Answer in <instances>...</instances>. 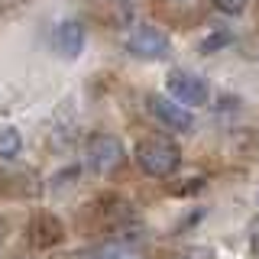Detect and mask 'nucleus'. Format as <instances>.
<instances>
[{
    "instance_id": "obj_9",
    "label": "nucleus",
    "mask_w": 259,
    "mask_h": 259,
    "mask_svg": "<svg viewBox=\"0 0 259 259\" xmlns=\"http://www.w3.org/2000/svg\"><path fill=\"white\" fill-rule=\"evenodd\" d=\"M246 4L249 0H214V7L221 13H227V16H240L243 10H246Z\"/></svg>"
},
{
    "instance_id": "obj_11",
    "label": "nucleus",
    "mask_w": 259,
    "mask_h": 259,
    "mask_svg": "<svg viewBox=\"0 0 259 259\" xmlns=\"http://www.w3.org/2000/svg\"><path fill=\"white\" fill-rule=\"evenodd\" d=\"M249 253H253V256L259 259V227H256L253 233H249Z\"/></svg>"
},
{
    "instance_id": "obj_10",
    "label": "nucleus",
    "mask_w": 259,
    "mask_h": 259,
    "mask_svg": "<svg viewBox=\"0 0 259 259\" xmlns=\"http://www.w3.org/2000/svg\"><path fill=\"white\" fill-rule=\"evenodd\" d=\"M175 259H214V249H207V246H194V249H185V253H178Z\"/></svg>"
},
{
    "instance_id": "obj_8",
    "label": "nucleus",
    "mask_w": 259,
    "mask_h": 259,
    "mask_svg": "<svg viewBox=\"0 0 259 259\" xmlns=\"http://www.w3.org/2000/svg\"><path fill=\"white\" fill-rule=\"evenodd\" d=\"M20 149H23L20 130L4 126V130H0V159H16V156H20Z\"/></svg>"
},
{
    "instance_id": "obj_1",
    "label": "nucleus",
    "mask_w": 259,
    "mask_h": 259,
    "mask_svg": "<svg viewBox=\"0 0 259 259\" xmlns=\"http://www.w3.org/2000/svg\"><path fill=\"white\" fill-rule=\"evenodd\" d=\"M133 159L149 178H168L178 168V162H182L178 146L168 143L165 136H146V140H140L133 149Z\"/></svg>"
},
{
    "instance_id": "obj_2",
    "label": "nucleus",
    "mask_w": 259,
    "mask_h": 259,
    "mask_svg": "<svg viewBox=\"0 0 259 259\" xmlns=\"http://www.w3.org/2000/svg\"><path fill=\"white\" fill-rule=\"evenodd\" d=\"M123 159H126L123 143H120L117 136H110V133H97L84 146V162H88V168L97 172V175H110L113 168L123 165Z\"/></svg>"
},
{
    "instance_id": "obj_5",
    "label": "nucleus",
    "mask_w": 259,
    "mask_h": 259,
    "mask_svg": "<svg viewBox=\"0 0 259 259\" xmlns=\"http://www.w3.org/2000/svg\"><path fill=\"white\" fill-rule=\"evenodd\" d=\"M149 110L156 113L159 123H165L168 130H175V133H188V130L194 126L191 107L178 104L175 97H168V94H152V97H149Z\"/></svg>"
},
{
    "instance_id": "obj_7",
    "label": "nucleus",
    "mask_w": 259,
    "mask_h": 259,
    "mask_svg": "<svg viewBox=\"0 0 259 259\" xmlns=\"http://www.w3.org/2000/svg\"><path fill=\"white\" fill-rule=\"evenodd\" d=\"M68 259H140L133 249L120 246V243H97V246H88L81 253L68 256Z\"/></svg>"
},
{
    "instance_id": "obj_12",
    "label": "nucleus",
    "mask_w": 259,
    "mask_h": 259,
    "mask_svg": "<svg viewBox=\"0 0 259 259\" xmlns=\"http://www.w3.org/2000/svg\"><path fill=\"white\" fill-rule=\"evenodd\" d=\"M7 233H10V224H7L4 217H0V246H4V243H7Z\"/></svg>"
},
{
    "instance_id": "obj_4",
    "label": "nucleus",
    "mask_w": 259,
    "mask_h": 259,
    "mask_svg": "<svg viewBox=\"0 0 259 259\" xmlns=\"http://www.w3.org/2000/svg\"><path fill=\"white\" fill-rule=\"evenodd\" d=\"M165 94L175 97L178 104H185V107H204L210 101V88L207 81L201 75H194V71H172V75L165 78Z\"/></svg>"
},
{
    "instance_id": "obj_6",
    "label": "nucleus",
    "mask_w": 259,
    "mask_h": 259,
    "mask_svg": "<svg viewBox=\"0 0 259 259\" xmlns=\"http://www.w3.org/2000/svg\"><path fill=\"white\" fill-rule=\"evenodd\" d=\"M52 42L65 59H78L81 49H84V23L81 20H62L52 32Z\"/></svg>"
},
{
    "instance_id": "obj_3",
    "label": "nucleus",
    "mask_w": 259,
    "mask_h": 259,
    "mask_svg": "<svg viewBox=\"0 0 259 259\" xmlns=\"http://www.w3.org/2000/svg\"><path fill=\"white\" fill-rule=\"evenodd\" d=\"M126 52L133 59H143V62H162L172 55V39L165 36L159 26H136L133 32L126 36Z\"/></svg>"
}]
</instances>
